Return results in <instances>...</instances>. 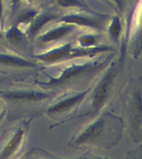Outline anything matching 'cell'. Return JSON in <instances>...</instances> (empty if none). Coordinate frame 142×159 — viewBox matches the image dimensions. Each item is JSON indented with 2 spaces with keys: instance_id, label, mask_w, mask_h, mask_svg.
Instances as JSON below:
<instances>
[{
  "instance_id": "5",
  "label": "cell",
  "mask_w": 142,
  "mask_h": 159,
  "mask_svg": "<svg viewBox=\"0 0 142 159\" xmlns=\"http://www.w3.org/2000/svg\"><path fill=\"white\" fill-rule=\"evenodd\" d=\"M72 47V43H67L51 50L49 52L37 55L35 56V57L42 61L47 62V63H53V62L61 61L63 60L71 59Z\"/></svg>"
},
{
  "instance_id": "11",
  "label": "cell",
  "mask_w": 142,
  "mask_h": 159,
  "mask_svg": "<svg viewBox=\"0 0 142 159\" xmlns=\"http://www.w3.org/2000/svg\"><path fill=\"white\" fill-rule=\"evenodd\" d=\"M57 18V15L51 13V12H45L42 14L37 15L34 17V19L32 20L31 26L28 30V35L29 37H32L34 36L36 33L39 32L41 28H42L44 25H46L48 22L54 20Z\"/></svg>"
},
{
  "instance_id": "8",
  "label": "cell",
  "mask_w": 142,
  "mask_h": 159,
  "mask_svg": "<svg viewBox=\"0 0 142 159\" xmlns=\"http://www.w3.org/2000/svg\"><path fill=\"white\" fill-rule=\"evenodd\" d=\"M76 26L72 24L65 23L64 25L59 26V27L49 30L44 34L41 35L38 39L41 42H51L61 39L62 37L70 34L71 32L75 30Z\"/></svg>"
},
{
  "instance_id": "2",
  "label": "cell",
  "mask_w": 142,
  "mask_h": 159,
  "mask_svg": "<svg viewBox=\"0 0 142 159\" xmlns=\"http://www.w3.org/2000/svg\"><path fill=\"white\" fill-rule=\"evenodd\" d=\"M113 73H114V67H111L108 71L106 73L102 80L97 84L92 95V112L96 113L98 111L106 101L108 97L110 89L111 87L112 79H113Z\"/></svg>"
},
{
  "instance_id": "6",
  "label": "cell",
  "mask_w": 142,
  "mask_h": 159,
  "mask_svg": "<svg viewBox=\"0 0 142 159\" xmlns=\"http://www.w3.org/2000/svg\"><path fill=\"white\" fill-rule=\"evenodd\" d=\"M87 92L88 91L86 90V91L82 92L80 94L60 100L55 104L52 105L50 108H48L47 112L48 114H59V113L67 111L68 109H72V107H74L75 105H77V104H79L80 102L84 99V97L87 95Z\"/></svg>"
},
{
  "instance_id": "4",
  "label": "cell",
  "mask_w": 142,
  "mask_h": 159,
  "mask_svg": "<svg viewBox=\"0 0 142 159\" xmlns=\"http://www.w3.org/2000/svg\"><path fill=\"white\" fill-rule=\"evenodd\" d=\"M49 96L47 93L39 91H27V90H16V91L1 92L0 97L10 101L32 102L40 101L47 99Z\"/></svg>"
},
{
  "instance_id": "9",
  "label": "cell",
  "mask_w": 142,
  "mask_h": 159,
  "mask_svg": "<svg viewBox=\"0 0 142 159\" xmlns=\"http://www.w3.org/2000/svg\"><path fill=\"white\" fill-rule=\"evenodd\" d=\"M0 65L10 67H34L35 64L31 61L22 57L10 54L0 53Z\"/></svg>"
},
{
  "instance_id": "14",
  "label": "cell",
  "mask_w": 142,
  "mask_h": 159,
  "mask_svg": "<svg viewBox=\"0 0 142 159\" xmlns=\"http://www.w3.org/2000/svg\"><path fill=\"white\" fill-rule=\"evenodd\" d=\"M57 5L62 7H80L87 8V6L82 0H56Z\"/></svg>"
},
{
  "instance_id": "17",
  "label": "cell",
  "mask_w": 142,
  "mask_h": 159,
  "mask_svg": "<svg viewBox=\"0 0 142 159\" xmlns=\"http://www.w3.org/2000/svg\"><path fill=\"white\" fill-rule=\"evenodd\" d=\"M20 1H21V0H10V2H11V4H12V6L13 7H16V6H17L18 3H19Z\"/></svg>"
},
{
  "instance_id": "16",
  "label": "cell",
  "mask_w": 142,
  "mask_h": 159,
  "mask_svg": "<svg viewBox=\"0 0 142 159\" xmlns=\"http://www.w3.org/2000/svg\"><path fill=\"white\" fill-rule=\"evenodd\" d=\"M96 43H97V37L94 35H84L78 39V45L81 47H94Z\"/></svg>"
},
{
  "instance_id": "1",
  "label": "cell",
  "mask_w": 142,
  "mask_h": 159,
  "mask_svg": "<svg viewBox=\"0 0 142 159\" xmlns=\"http://www.w3.org/2000/svg\"><path fill=\"white\" fill-rule=\"evenodd\" d=\"M100 65H96L93 63H83V64H75L67 67L61 72L59 76L52 77L48 80L47 82H39L40 84L45 85H61L67 82L74 80L75 78L79 77L80 75L87 74L89 72L94 71L95 70L99 68Z\"/></svg>"
},
{
  "instance_id": "20",
  "label": "cell",
  "mask_w": 142,
  "mask_h": 159,
  "mask_svg": "<svg viewBox=\"0 0 142 159\" xmlns=\"http://www.w3.org/2000/svg\"><path fill=\"white\" fill-rule=\"evenodd\" d=\"M2 38V33H1V32H0V39Z\"/></svg>"
},
{
  "instance_id": "10",
  "label": "cell",
  "mask_w": 142,
  "mask_h": 159,
  "mask_svg": "<svg viewBox=\"0 0 142 159\" xmlns=\"http://www.w3.org/2000/svg\"><path fill=\"white\" fill-rule=\"evenodd\" d=\"M24 134V129L21 128V129H17L16 133L13 134V136L12 137V139H10V141L6 144L4 148L2 149L1 155H0V158H7L17 150V148L21 143V142L23 139Z\"/></svg>"
},
{
  "instance_id": "12",
  "label": "cell",
  "mask_w": 142,
  "mask_h": 159,
  "mask_svg": "<svg viewBox=\"0 0 142 159\" xmlns=\"http://www.w3.org/2000/svg\"><path fill=\"white\" fill-rule=\"evenodd\" d=\"M5 38L7 40V42H10L11 44L19 46L24 43L25 36L23 32L17 27L16 26L12 27L5 34Z\"/></svg>"
},
{
  "instance_id": "15",
  "label": "cell",
  "mask_w": 142,
  "mask_h": 159,
  "mask_svg": "<svg viewBox=\"0 0 142 159\" xmlns=\"http://www.w3.org/2000/svg\"><path fill=\"white\" fill-rule=\"evenodd\" d=\"M37 15V10L27 9L18 15V17H17V23H27V22H32Z\"/></svg>"
},
{
  "instance_id": "18",
  "label": "cell",
  "mask_w": 142,
  "mask_h": 159,
  "mask_svg": "<svg viewBox=\"0 0 142 159\" xmlns=\"http://www.w3.org/2000/svg\"><path fill=\"white\" fill-rule=\"evenodd\" d=\"M3 6H2V0H0V19L2 17V10H3Z\"/></svg>"
},
{
  "instance_id": "13",
  "label": "cell",
  "mask_w": 142,
  "mask_h": 159,
  "mask_svg": "<svg viewBox=\"0 0 142 159\" xmlns=\"http://www.w3.org/2000/svg\"><path fill=\"white\" fill-rule=\"evenodd\" d=\"M108 32H109L110 37L113 41L116 42L118 40L121 32V23L120 18L117 16L112 18Z\"/></svg>"
},
{
  "instance_id": "7",
  "label": "cell",
  "mask_w": 142,
  "mask_h": 159,
  "mask_svg": "<svg viewBox=\"0 0 142 159\" xmlns=\"http://www.w3.org/2000/svg\"><path fill=\"white\" fill-rule=\"evenodd\" d=\"M60 22L72 24L75 26H84V27H92V28H100L101 24L99 21L97 19L88 17L84 15L78 14V13H71L62 16L59 19Z\"/></svg>"
},
{
  "instance_id": "3",
  "label": "cell",
  "mask_w": 142,
  "mask_h": 159,
  "mask_svg": "<svg viewBox=\"0 0 142 159\" xmlns=\"http://www.w3.org/2000/svg\"><path fill=\"white\" fill-rule=\"evenodd\" d=\"M106 129V119L100 117L98 119L85 128L75 140L76 144H82L95 141Z\"/></svg>"
},
{
  "instance_id": "19",
  "label": "cell",
  "mask_w": 142,
  "mask_h": 159,
  "mask_svg": "<svg viewBox=\"0 0 142 159\" xmlns=\"http://www.w3.org/2000/svg\"><path fill=\"white\" fill-rule=\"evenodd\" d=\"M30 2H37V1H39V0H28Z\"/></svg>"
}]
</instances>
